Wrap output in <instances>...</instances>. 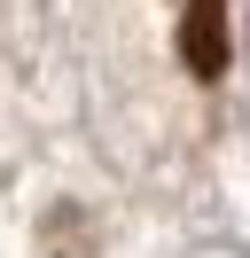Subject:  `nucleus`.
<instances>
[{
    "label": "nucleus",
    "mask_w": 250,
    "mask_h": 258,
    "mask_svg": "<svg viewBox=\"0 0 250 258\" xmlns=\"http://www.w3.org/2000/svg\"><path fill=\"white\" fill-rule=\"evenodd\" d=\"M180 63L196 79H219L227 71V0H196L180 16Z\"/></svg>",
    "instance_id": "f257e3e1"
}]
</instances>
